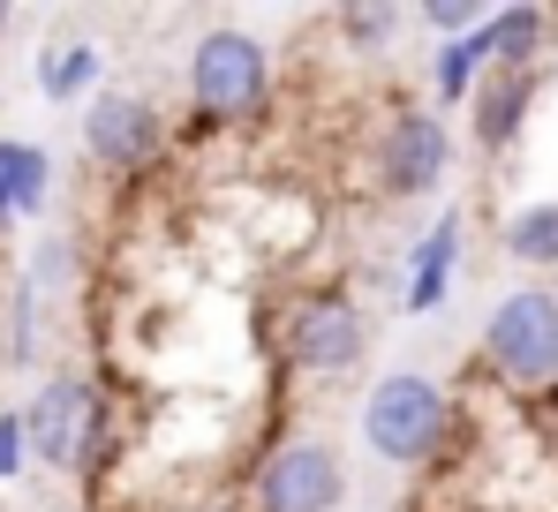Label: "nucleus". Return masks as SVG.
<instances>
[{"mask_svg": "<svg viewBox=\"0 0 558 512\" xmlns=\"http://www.w3.org/2000/svg\"><path fill=\"white\" fill-rule=\"evenodd\" d=\"M355 423H363V444H371L377 460H392V467H438L446 444H453V429H461V407H453V392L438 377L392 369V377H377L371 392H363Z\"/></svg>", "mask_w": 558, "mask_h": 512, "instance_id": "f257e3e1", "label": "nucleus"}, {"mask_svg": "<svg viewBox=\"0 0 558 512\" xmlns=\"http://www.w3.org/2000/svg\"><path fill=\"white\" fill-rule=\"evenodd\" d=\"M182 84H189V106H196L204 129H250L272 106V46L219 23V31H204L189 46Z\"/></svg>", "mask_w": 558, "mask_h": 512, "instance_id": "f03ea898", "label": "nucleus"}, {"mask_svg": "<svg viewBox=\"0 0 558 512\" xmlns=\"http://www.w3.org/2000/svg\"><path fill=\"white\" fill-rule=\"evenodd\" d=\"M23 429H31V460L53 467V475H92L106 460V437H113V407L98 392V377L84 369H53L31 400H23Z\"/></svg>", "mask_w": 558, "mask_h": 512, "instance_id": "7ed1b4c3", "label": "nucleus"}, {"mask_svg": "<svg viewBox=\"0 0 558 512\" xmlns=\"http://www.w3.org/2000/svg\"><path fill=\"white\" fill-rule=\"evenodd\" d=\"M483 369L513 392H551L558 385V294L551 287H513L483 317Z\"/></svg>", "mask_w": 558, "mask_h": 512, "instance_id": "20e7f679", "label": "nucleus"}, {"mask_svg": "<svg viewBox=\"0 0 558 512\" xmlns=\"http://www.w3.org/2000/svg\"><path fill=\"white\" fill-rule=\"evenodd\" d=\"M279 354L294 377L310 385H332V377H355L363 354H371V325L355 309V294L340 287H302L287 302V325H279Z\"/></svg>", "mask_w": 558, "mask_h": 512, "instance_id": "39448f33", "label": "nucleus"}, {"mask_svg": "<svg viewBox=\"0 0 558 512\" xmlns=\"http://www.w3.org/2000/svg\"><path fill=\"white\" fill-rule=\"evenodd\" d=\"M453 173V121L430 113V106H392L377 121V144H371V181L385 204H415L430 188H446Z\"/></svg>", "mask_w": 558, "mask_h": 512, "instance_id": "423d86ee", "label": "nucleus"}, {"mask_svg": "<svg viewBox=\"0 0 558 512\" xmlns=\"http://www.w3.org/2000/svg\"><path fill=\"white\" fill-rule=\"evenodd\" d=\"M340 498H348V460L325 437H287L250 467L257 512H340Z\"/></svg>", "mask_w": 558, "mask_h": 512, "instance_id": "0eeeda50", "label": "nucleus"}, {"mask_svg": "<svg viewBox=\"0 0 558 512\" xmlns=\"http://www.w3.org/2000/svg\"><path fill=\"white\" fill-rule=\"evenodd\" d=\"M84 151L98 173L113 181H136L167 159V113L144 98V90H98L84 106Z\"/></svg>", "mask_w": 558, "mask_h": 512, "instance_id": "6e6552de", "label": "nucleus"}, {"mask_svg": "<svg viewBox=\"0 0 558 512\" xmlns=\"http://www.w3.org/2000/svg\"><path fill=\"white\" fill-rule=\"evenodd\" d=\"M536 98H544V69H490L483 90L468 98V113H475V121H468V129H475V151H483V159H506V151L521 144Z\"/></svg>", "mask_w": 558, "mask_h": 512, "instance_id": "1a4fd4ad", "label": "nucleus"}, {"mask_svg": "<svg viewBox=\"0 0 558 512\" xmlns=\"http://www.w3.org/2000/svg\"><path fill=\"white\" fill-rule=\"evenodd\" d=\"M453 271H461V211H438V227L415 242L408 256V287H400V309L408 317H430V309H446V294H453Z\"/></svg>", "mask_w": 558, "mask_h": 512, "instance_id": "9d476101", "label": "nucleus"}, {"mask_svg": "<svg viewBox=\"0 0 558 512\" xmlns=\"http://www.w3.org/2000/svg\"><path fill=\"white\" fill-rule=\"evenodd\" d=\"M53 204V151L31 136H0V234Z\"/></svg>", "mask_w": 558, "mask_h": 512, "instance_id": "9b49d317", "label": "nucleus"}, {"mask_svg": "<svg viewBox=\"0 0 558 512\" xmlns=\"http://www.w3.org/2000/svg\"><path fill=\"white\" fill-rule=\"evenodd\" d=\"M551 8H536V0H506V8H490V23H483V46H490V69H544L551 61Z\"/></svg>", "mask_w": 558, "mask_h": 512, "instance_id": "f8f14e48", "label": "nucleus"}, {"mask_svg": "<svg viewBox=\"0 0 558 512\" xmlns=\"http://www.w3.org/2000/svg\"><path fill=\"white\" fill-rule=\"evenodd\" d=\"M98 69H106L98 38H46V46H38V90H46L53 106L98 98Z\"/></svg>", "mask_w": 558, "mask_h": 512, "instance_id": "ddd939ff", "label": "nucleus"}, {"mask_svg": "<svg viewBox=\"0 0 558 512\" xmlns=\"http://www.w3.org/2000/svg\"><path fill=\"white\" fill-rule=\"evenodd\" d=\"M498 249L513 256L521 271H558V196L521 204V211L506 219V242H498Z\"/></svg>", "mask_w": 558, "mask_h": 512, "instance_id": "4468645a", "label": "nucleus"}, {"mask_svg": "<svg viewBox=\"0 0 558 512\" xmlns=\"http://www.w3.org/2000/svg\"><path fill=\"white\" fill-rule=\"evenodd\" d=\"M415 8H392V0H355V8H332V23H340V38L355 46V53H385L392 46V31L408 23Z\"/></svg>", "mask_w": 558, "mask_h": 512, "instance_id": "2eb2a0df", "label": "nucleus"}, {"mask_svg": "<svg viewBox=\"0 0 558 512\" xmlns=\"http://www.w3.org/2000/svg\"><path fill=\"white\" fill-rule=\"evenodd\" d=\"M415 23H423L438 46H453V38H475V31L490 23V8H483V0H423Z\"/></svg>", "mask_w": 558, "mask_h": 512, "instance_id": "dca6fc26", "label": "nucleus"}, {"mask_svg": "<svg viewBox=\"0 0 558 512\" xmlns=\"http://www.w3.org/2000/svg\"><path fill=\"white\" fill-rule=\"evenodd\" d=\"M38 287L31 279H15V302H8V354L0 362H38Z\"/></svg>", "mask_w": 558, "mask_h": 512, "instance_id": "f3484780", "label": "nucleus"}, {"mask_svg": "<svg viewBox=\"0 0 558 512\" xmlns=\"http://www.w3.org/2000/svg\"><path fill=\"white\" fill-rule=\"evenodd\" d=\"M31 467V429H23V407H0V483H15Z\"/></svg>", "mask_w": 558, "mask_h": 512, "instance_id": "a211bd4d", "label": "nucleus"}, {"mask_svg": "<svg viewBox=\"0 0 558 512\" xmlns=\"http://www.w3.org/2000/svg\"><path fill=\"white\" fill-rule=\"evenodd\" d=\"M8 31H15V8H8V0H0V38H8Z\"/></svg>", "mask_w": 558, "mask_h": 512, "instance_id": "6ab92c4d", "label": "nucleus"}]
</instances>
